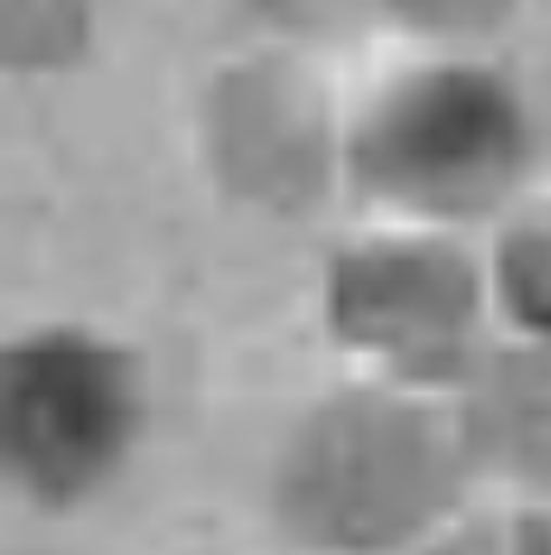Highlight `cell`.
Here are the masks:
<instances>
[{
	"label": "cell",
	"instance_id": "52a82bcc",
	"mask_svg": "<svg viewBox=\"0 0 551 555\" xmlns=\"http://www.w3.org/2000/svg\"><path fill=\"white\" fill-rule=\"evenodd\" d=\"M102 0H0V59L10 78H63L92 53Z\"/></svg>",
	"mask_w": 551,
	"mask_h": 555
},
{
	"label": "cell",
	"instance_id": "ba28073f",
	"mask_svg": "<svg viewBox=\"0 0 551 555\" xmlns=\"http://www.w3.org/2000/svg\"><path fill=\"white\" fill-rule=\"evenodd\" d=\"M387 44H464L498 49L537 0H354Z\"/></svg>",
	"mask_w": 551,
	"mask_h": 555
},
{
	"label": "cell",
	"instance_id": "5b68a950",
	"mask_svg": "<svg viewBox=\"0 0 551 555\" xmlns=\"http://www.w3.org/2000/svg\"><path fill=\"white\" fill-rule=\"evenodd\" d=\"M189 141L222 203L257 222H305L344 203L348 78L305 39H252L198 78Z\"/></svg>",
	"mask_w": 551,
	"mask_h": 555
},
{
	"label": "cell",
	"instance_id": "8992f818",
	"mask_svg": "<svg viewBox=\"0 0 551 555\" xmlns=\"http://www.w3.org/2000/svg\"><path fill=\"white\" fill-rule=\"evenodd\" d=\"M479 247L503 348L551 358V175L484 232Z\"/></svg>",
	"mask_w": 551,
	"mask_h": 555
},
{
	"label": "cell",
	"instance_id": "8fae6325",
	"mask_svg": "<svg viewBox=\"0 0 551 555\" xmlns=\"http://www.w3.org/2000/svg\"><path fill=\"white\" fill-rule=\"evenodd\" d=\"M276 555H291V551H276Z\"/></svg>",
	"mask_w": 551,
	"mask_h": 555
},
{
	"label": "cell",
	"instance_id": "6da1fadb",
	"mask_svg": "<svg viewBox=\"0 0 551 555\" xmlns=\"http://www.w3.org/2000/svg\"><path fill=\"white\" fill-rule=\"evenodd\" d=\"M542 175L533 82L498 49L383 44L348 78V218L484 237Z\"/></svg>",
	"mask_w": 551,
	"mask_h": 555
},
{
	"label": "cell",
	"instance_id": "277c9868",
	"mask_svg": "<svg viewBox=\"0 0 551 555\" xmlns=\"http://www.w3.org/2000/svg\"><path fill=\"white\" fill-rule=\"evenodd\" d=\"M155 425V377L126 334L39 314L0 348V478L35 517H82L136 468Z\"/></svg>",
	"mask_w": 551,
	"mask_h": 555
},
{
	"label": "cell",
	"instance_id": "3957f363",
	"mask_svg": "<svg viewBox=\"0 0 551 555\" xmlns=\"http://www.w3.org/2000/svg\"><path fill=\"white\" fill-rule=\"evenodd\" d=\"M315 324L344 377L464 401L503 348L479 237L348 218L315 271Z\"/></svg>",
	"mask_w": 551,
	"mask_h": 555
},
{
	"label": "cell",
	"instance_id": "30bf717a",
	"mask_svg": "<svg viewBox=\"0 0 551 555\" xmlns=\"http://www.w3.org/2000/svg\"><path fill=\"white\" fill-rule=\"evenodd\" d=\"M527 82H533L537 116H542V141H547V165H551V49H547V59L527 73Z\"/></svg>",
	"mask_w": 551,
	"mask_h": 555
},
{
	"label": "cell",
	"instance_id": "9c48e42d",
	"mask_svg": "<svg viewBox=\"0 0 551 555\" xmlns=\"http://www.w3.org/2000/svg\"><path fill=\"white\" fill-rule=\"evenodd\" d=\"M421 555H551V498L484 488Z\"/></svg>",
	"mask_w": 551,
	"mask_h": 555
},
{
	"label": "cell",
	"instance_id": "7a4b0ae2",
	"mask_svg": "<svg viewBox=\"0 0 551 555\" xmlns=\"http://www.w3.org/2000/svg\"><path fill=\"white\" fill-rule=\"evenodd\" d=\"M484 488L464 401L338 377L276 435L261 507L276 551L421 555Z\"/></svg>",
	"mask_w": 551,
	"mask_h": 555
}]
</instances>
